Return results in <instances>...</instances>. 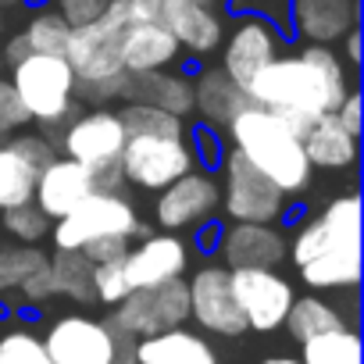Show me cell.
<instances>
[{
	"label": "cell",
	"instance_id": "obj_16",
	"mask_svg": "<svg viewBox=\"0 0 364 364\" xmlns=\"http://www.w3.org/2000/svg\"><path fill=\"white\" fill-rule=\"evenodd\" d=\"M54 157V143L36 132H15L0 139V211L33 204L40 168Z\"/></svg>",
	"mask_w": 364,
	"mask_h": 364
},
{
	"label": "cell",
	"instance_id": "obj_35",
	"mask_svg": "<svg viewBox=\"0 0 364 364\" xmlns=\"http://www.w3.org/2000/svg\"><path fill=\"white\" fill-rule=\"evenodd\" d=\"M125 261V257H122ZM122 261H104V264H93V304H104V307H114L122 304L132 286L125 279V264Z\"/></svg>",
	"mask_w": 364,
	"mask_h": 364
},
{
	"label": "cell",
	"instance_id": "obj_2",
	"mask_svg": "<svg viewBox=\"0 0 364 364\" xmlns=\"http://www.w3.org/2000/svg\"><path fill=\"white\" fill-rule=\"evenodd\" d=\"M286 257L311 293H353L360 286V197L343 193L304 218Z\"/></svg>",
	"mask_w": 364,
	"mask_h": 364
},
{
	"label": "cell",
	"instance_id": "obj_28",
	"mask_svg": "<svg viewBox=\"0 0 364 364\" xmlns=\"http://www.w3.org/2000/svg\"><path fill=\"white\" fill-rule=\"evenodd\" d=\"M50 254H43L36 243H11L0 247V307H18L22 282L47 264Z\"/></svg>",
	"mask_w": 364,
	"mask_h": 364
},
{
	"label": "cell",
	"instance_id": "obj_38",
	"mask_svg": "<svg viewBox=\"0 0 364 364\" xmlns=\"http://www.w3.org/2000/svg\"><path fill=\"white\" fill-rule=\"evenodd\" d=\"M50 300H54V279H50V257H47V264L36 268V272L22 282V289H18V307H43V304H50Z\"/></svg>",
	"mask_w": 364,
	"mask_h": 364
},
{
	"label": "cell",
	"instance_id": "obj_6",
	"mask_svg": "<svg viewBox=\"0 0 364 364\" xmlns=\"http://www.w3.org/2000/svg\"><path fill=\"white\" fill-rule=\"evenodd\" d=\"M222 211L229 222H250V225H282L289 215V197L264 178L250 161H243L232 146L222 157Z\"/></svg>",
	"mask_w": 364,
	"mask_h": 364
},
{
	"label": "cell",
	"instance_id": "obj_11",
	"mask_svg": "<svg viewBox=\"0 0 364 364\" xmlns=\"http://www.w3.org/2000/svg\"><path fill=\"white\" fill-rule=\"evenodd\" d=\"M61 154L79 161L82 168L97 171H114L122 146H125V129L114 107H86L79 111L65 132H61Z\"/></svg>",
	"mask_w": 364,
	"mask_h": 364
},
{
	"label": "cell",
	"instance_id": "obj_3",
	"mask_svg": "<svg viewBox=\"0 0 364 364\" xmlns=\"http://www.w3.org/2000/svg\"><path fill=\"white\" fill-rule=\"evenodd\" d=\"M225 132L232 139V150L243 161H250L264 178H272L286 197H296L311 186L314 168L304 154V139L268 107L247 104Z\"/></svg>",
	"mask_w": 364,
	"mask_h": 364
},
{
	"label": "cell",
	"instance_id": "obj_33",
	"mask_svg": "<svg viewBox=\"0 0 364 364\" xmlns=\"http://www.w3.org/2000/svg\"><path fill=\"white\" fill-rule=\"evenodd\" d=\"M0 364H54L47 357L43 336L33 328H8L0 332Z\"/></svg>",
	"mask_w": 364,
	"mask_h": 364
},
{
	"label": "cell",
	"instance_id": "obj_50",
	"mask_svg": "<svg viewBox=\"0 0 364 364\" xmlns=\"http://www.w3.org/2000/svg\"><path fill=\"white\" fill-rule=\"evenodd\" d=\"M26 4H33V8H43V4H50V0H26Z\"/></svg>",
	"mask_w": 364,
	"mask_h": 364
},
{
	"label": "cell",
	"instance_id": "obj_10",
	"mask_svg": "<svg viewBox=\"0 0 364 364\" xmlns=\"http://www.w3.org/2000/svg\"><path fill=\"white\" fill-rule=\"evenodd\" d=\"M279 54H286V36L279 26H272L268 18L257 15H236V22L225 29L222 36V72L236 82V86H250L254 75L272 65Z\"/></svg>",
	"mask_w": 364,
	"mask_h": 364
},
{
	"label": "cell",
	"instance_id": "obj_47",
	"mask_svg": "<svg viewBox=\"0 0 364 364\" xmlns=\"http://www.w3.org/2000/svg\"><path fill=\"white\" fill-rule=\"evenodd\" d=\"M257 364H300V357H282V353H275V357H264V360H257Z\"/></svg>",
	"mask_w": 364,
	"mask_h": 364
},
{
	"label": "cell",
	"instance_id": "obj_4",
	"mask_svg": "<svg viewBox=\"0 0 364 364\" xmlns=\"http://www.w3.org/2000/svg\"><path fill=\"white\" fill-rule=\"evenodd\" d=\"M8 82L22 100L29 122H40L43 129H61L82 111L75 97V72L65 54H29L11 65Z\"/></svg>",
	"mask_w": 364,
	"mask_h": 364
},
{
	"label": "cell",
	"instance_id": "obj_20",
	"mask_svg": "<svg viewBox=\"0 0 364 364\" xmlns=\"http://www.w3.org/2000/svg\"><path fill=\"white\" fill-rule=\"evenodd\" d=\"M90 193H97V178H93V171L82 168L79 161L65 157V154H61V157L54 154V157L40 168L33 204H36L50 222H58V218L72 215Z\"/></svg>",
	"mask_w": 364,
	"mask_h": 364
},
{
	"label": "cell",
	"instance_id": "obj_43",
	"mask_svg": "<svg viewBox=\"0 0 364 364\" xmlns=\"http://www.w3.org/2000/svg\"><path fill=\"white\" fill-rule=\"evenodd\" d=\"M193 232H197V250H204V254H215V250H218V243H222V232H225V225H222L218 218H208V222H204V225H197Z\"/></svg>",
	"mask_w": 364,
	"mask_h": 364
},
{
	"label": "cell",
	"instance_id": "obj_51",
	"mask_svg": "<svg viewBox=\"0 0 364 364\" xmlns=\"http://www.w3.org/2000/svg\"><path fill=\"white\" fill-rule=\"evenodd\" d=\"M0 33H4V8H0Z\"/></svg>",
	"mask_w": 364,
	"mask_h": 364
},
{
	"label": "cell",
	"instance_id": "obj_21",
	"mask_svg": "<svg viewBox=\"0 0 364 364\" xmlns=\"http://www.w3.org/2000/svg\"><path fill=\"white\" fill-rule=\"evenodd\" d=\"M289 240L279 225H250V222H229L218 243L222 264L232 268H279L286 261Z\"/></svg>",
	"mask_w": 364,
	"mask_h": 364
},
{
	"label": "cell",
	"instance_id": "obj_12",
	"mask_svg": "<svg viewBox=\"0 0 364 364\" xmlns=\"http://www.w3.org/2000/svg\"><path fill=\"white\" fill-rule=\"evenodd\" d=\"M218 208H222V186H218L215 171L193 168L157 193L154 222H157V229L182 236V232L204 225L208 218H215Z\"/></svg>",
	"mask_w": 364,
	"mask_h": 364
},
{
	"label": "cell",
	"instance_id": "obj_1",
	"mask_svg": "<svg viewBox=\"0 0 364 364\" xmlns=\"http://www.w3.org/2000/svg\"><path fill=\"white\" fill-rule=\"evenodd\" d=\"M357 86V75L343 65L336 47L304 43L293 54H279L247 86L250 104L279 114L300 139L321 114H332L339 100Z\"/></svg>",
	"mask_w": 364,
	"mask_h": 364
},
{
	"label": "cell",
	"instance_id": "obj_30",
	"mask_svg": "<svg viewBox=\"0 0 364 364\" xmlns=\"http://www.w3.org/2000/svg\"><path fill=\"white\" fill-rule=\"evenodd\" d=\"M300 364H360V336L353 325L300 343Z\"/></svg>",
	"mask_w": 364,
	"mask_h": 364
},
{
	"label": "cell",
	"instance_id": "obj_42",
	"mask_svg": "<svg viewBox=\"0 0 364 364\" xmlns=\"http://www.w3.org/2000/svg\"><path fill=\"white\" fill-rule=\"evenodd\" d=\"M332 114L343 122V129H346V132H353V136L360 139V90H357V86L339 100V107H336Z\"/></svg>",
	"mask_w": 364,
	"mask_h": 364
},
{
	"label": "cell",
	"instance_id": "obj_24",
	"mask_svg": "<svg viewBox=\"0 0 364 364\" xmlns=\"http://www.w3.org/2000/svg\"><path fill=\"white\" fill-rule=\"evenodd\" d=\"M250 104L247 90L236 86L218 65H208L197 72L193 79V114L200 118V125L211 129H229V122Z\"/></svg>",
	"mask_w": 364,
	"mask_h": 364
},
{
	"label": "cell",
	"instance_id": "obj_19",
	"mask_svg": "<svg viewBox=\"0 0 364 364\" xmlns=\"http://www.w3.org/2000/svg\"><path fill=\"white\" fill-rule=\"evenodd\" d=\"M65 61L72 65L75 82H100V79L125 75L114 26L104 15L97 22H86V26H75L72 29L68 47H65Z\"/></svg>",
	"mask_w": 364,
	"mask_h": 364
},
{
	"label": "cell",
	"instance_id": "obj_40",
	"mask_svg": "<svg viewBox=\"0 0 364 364\" xmlns=\"http://www.w3.org/2000/svg\"><path fill=\"white\" fill-rule=\"evenodd\" d=\"M111 0H50V8L75 29V26H86V22H97L104 11H107Z\"/></svg>",
	"mask_w": 364,
	"mask_h": 364
},
{
	"label": "cell",
	"instance_id": "obj_48",
	"mask_svg": "<svg viewBox=\"0 0 364 364\" xmlns=\"http://www.w3.org/2000/svg\"><path fill=\"white\" fill-rule=\"evenodd\" d=\"M22 4H26V0H0V8H4V11L8 8H22Z\"/></svg>",
	"mask_w": 364,
	"mask_h": 364
},
{
	"label": "cell",
	"instance_id": "obj_8",
	"mask_svg": "<svg viewBox=\"0 0 364 364\" xmlns=\"http://www.w3.org/2000/svg\"><path fill=\"white\" fill-rule=\"evenodd\" d=\"M104 18L114 26L118 36V50H122V65L125 72H157V68H175L182 61V47L175 43V36L157 22L146 18L143 11H136L129 0H111Z\"/></svg>",
	"mask_w": 364,
	"mask_h": 364
},
{
	"label": "cell",
	"instance_id": "obj_31",
	"mask_svg": "<svg viewBox=\"0 0 364 364\" xmlns=\"http://www.w3.org/2000/svg\"><path fill=\"white\" fill-rule=\"evenodd\" d=\"M118 118H122L125 136H171V139H186V118L168 114V111L150 107V104H129V100H122Z\"/></svg>",
	"mask_w": 364,
	"mask_h": 364
},
{
	"label": "cell",
	"instance_id": "obj_45",
	"mask_svg": "<svg viewBox=\"0 0 364 364\" xmlns=\"http://www.w3.org/2000/svg\"><path fill=\"white\" fill-rule=\"evenodd\" d=\"M33 50H29V43H26V36L22 33H15L4 47H0V58H4V65H18L22 58H29Z\"/></svg>",
	"mask_w": 364,
	"mask_h": 364
},
{
	"label": "cell",
	"instance_id": "obj_13",
	"mask_svg": "<svg viewBox=\"0 0 364 364\" xmlns=\"http://www.w3.org/2000/svg\"><path fill=\"white\" fill-rule=\"evenodd\" d=\"M236 307L254 332H275L282 328L289 304H293V282L279 268H232L229 272Z\"/></svg>",
	"mask_w": 364,
	"mask_h": 364
},
{
	"label": "cell",
	"instance_id": "obj_7",
	"mask_svg": "<svg viewBox=\"0 0 364 364\" xmlns=\"http://www.w3.org/2000/svg\"><path fill=\"white\" fill-rule=\"evenodd\" d=\"M190 321V286L186 279H171L161 286L132 289L122 304L111 307L107 325L129 339H146L164 328H178Z\"/></svg>",
	"mask_w": 364,
	"mask_h": 364
},
{
	"label": "cell",
	"instance_id": "obj_46",
	"mask_svg": "<svg viewBox=\"0 0 364 364\" xmlns=\"http://www.w3.org/2000/svg\"><path fill=\"white\" fill-rule=\"evenodd\" d=\"M129 4H132L136 11H143L146 18H157V22H161V15H164V8H168V0H129Z\"/></svg>",
	"mask_w": 364,
	"mask_h": 364
},
{
	"label": "cell",
	"instance_id": "obj_18",
	"mask_svg": "<svg viewBox=\"0 0 364 364\" xmlns=\"http://www.w3.org/2000/svg\"><path fill=\"white\" fill-rule=\"evenodd\" d=\"M360 26V0H289L286 29L318 47H339V40Z\"/></svg>",
	"mask_w": 364,
	"mask_h": 364
},
{
	"label": "cell",
	"instance_id": "obj_25",
	"mask_svg": "<svg viewBox=\"0 0 364 364\" xmlns=\"http://www.w3.org/2000/svg\"><path fill=\"white\" fill-rule=\"evenodd\" d=\"M136 364H218V353L204 339V332L178 325L136 339Z\"/></svg>",
	"mask_w": 364,
	"mask_h": 364
},
{
	"label": "cell",
	"instance_id": "obj_22",
	"mask_svg": "<svg viewBox=\"0 0 364 364\" xmlns=\"http://www.w3.org/2000/svg\"><path fill=\"white\" fill-rule=\"evenodd\" d=\"M161 26L175 36V43L182 50L197 54V58L215 54L222 47V36H225L222 11L211 4H200V0H168Z\"/></svg>",
	"mask_w": 364,
	"mask_h": 364
},
{
	"label": "cell",
	"instance_id": "obj_44",
	"mask_svg": "<svg viewBox=\"0 0 364 364\" xmlns=\"http://www.w3.org/2000/svg\"><path fill=\"white\" fill-rule=\"evenodd\" d=\"M339 43H343V54H339V58H343V65L357 75V68H360V26H357V29H350Z\"/></svg>",
	"mask_w": 364,
	"mask_h": 364
},
{
	"label": "cell",
	"instance_id": "obj_27",
	"mask_svg": "<svg viewBox=\"0 0 364 364\" xmlns=\"http://www.w3.org/2000/svg\"><path fill=\"white\" fill-rule=\"evenodd\" d=\"M346 314L339 311V304L325 300L321 293H304V296H293L289 304V314L282 321V328L296 339V343H307L314 336H325V332H336V328H346Z\"/></svg>",
	"mask_w": 364,
	"mask_h": 364
},
{
	"label": "cell",
	"instance_id": "obj_9",
	"mask_svg": "<svg viewBox=\"0 0 364 364\" xmlns=\"http://www.w3.org/2000/svg\"><path fill=\"white\" fill-rule=\"evenodd\" d=\"M193 168H197L193 146L186 139H171V136H125V146L118 157L122 178L146 193H161L164 186H171L175 178H182Z\"/></svg>",
	"mask_w": 364,
	"mask_h": 364
},
{
	"label": "cell",
	"instance_id": "obj_23",
	"mask_svg": "<svg viewBox=\"0 0 364 364\" xmlns=\"http://www.w3.org/2000/svg\"><path fill=\"white\" fill-rule=\"evenodd\" d=\"M122 100L129 104H150L168 114L190 118L193 114V79L175 68H157V72H132L125 82Z\"/></svg>",
	"mask_w": 364,
	"mask_h": 364
},
{
	"label": "cell",
	"instance_id": "obj_41",
	"mask_svg": "<svg viewBox=\"0 0 364 364\" xmlns=\"http://www.w3.org/2000/svg\"><path fill=\"white\" fill-rule=\"evenodd\" d=\"M129 247H132V240H125V236H111V240H97V243L82 247L79 254H86L93 264H104V261H122V257L129 254Z\"/></svg>",
	"mask_w": 364,
	"mask_h": 364
},
{
	"label": "cell",
	"instance_id": "obj_14",
	"mask_svg": "<svg viewBox=\"0 0 364 364\" xmlns=\"http://www.w3.org/2000/svg\"><path fill=\"white\" fill-rule=\"evenodd\" d=\"M186 286H190V318L197 321L200 332H211V336H222V339H236V336L247 332V321L236 307L225 264L197 268L193 279H186Z\"/></svg>",
	"mask_w": 364,
	"mask_h": 364
},
{
	"label": "cell",
	"instance_id": "obj_34",
	"mask_svg": "<svg viewBox=\"0 0 364 364\" xmlns=\"http://www.w3.org/2000/svg\"><path fill=\"white\" fill-rule=\"evenodd\" d=\"M0 215H4L8 236L18 240V243H40L43 236H50V225H54L36 204H18V208L0 211Z\"/></svg>",
	"mask_w": 364,
	"mask_h": 364
},
{
	"label": "cell",
	"instance_id": "obj_49",
	"mask_svg": "<svg viewBox=\"0 0 364 364\" xmlns=\"http://www.w3.org/2000/svg\"><path fill=\"white\" fill-rule=\"evenodd\" d=\"M200 4H211V8H225V0H200Z\"/></svg>",
	"mask_w": 364,
	"mask_h": 364
},
{
	"label": "cell",
	"instance_id": "obj_5",
	"mask_svg": "<svg viewBox=\"0 0 364 364\" xmlns=\"http://www.w3.org/2000/svg\"><path fill=\"white\" fill-rule=\"evenodd\" d=\"M146 232L150 229L136 215L132 200H125L122 193H107V190L90 193L72 215H65L50 225L54 250H82V247H90L97 240H111V236L143 240Z\"/></svg>",
	"mask_w": 364,
	"mask_h": 364
},
{
	"label": "cell",
	"instance_id": "obj_15",
	"mask_svg": "<svg viewBox=\"0 0 364 364\" xmlns=\"http://www.w3.org/2000/svg\"><path fill=\"white\" fill-rule=\"evenodd\" d=\"M54 364H114V328L90 314H61L43 336Z\"/></svg>",
	"mask_w": 364,
	"mask_h": 364
},
{
	"label": "cell",
	"instance_id": "obj_32",
	"mask_svg": "<svg viewBox=\"0 0 364 364\" xmlns=\"http://www.w3.org/2000/svg\"><path fill=\"white\" fill-rule=\"evenodd\" d=\"M22 36H26V43H29L33 54H65L68 36H72V26L50 4H43V8L33 11V18H29V26H26Z\"/></svg>",
	"mask_w": 364,
	"mask_h": 364
},
{
	"label": "cell",
	"instance_id": "obj_26",
	"mask_svg": "<svg viewBox=\"0 0 364 364\" xmlns=\"http://www.w3.org/2000/svg\"><path fill=\"white\" fill-rule=\"evenodd\" d=\"M304 154H307L311 168L350 171V168L357 164L360 139H357L353 132H346L336 114H321V118L311 122V129L304 132Z\"/></svg>",
	"mask_w": 364,
	"mask_h": 364
},
{
	"label": "cell",
	"instance_id": "obj_39",
	"mask_svg": "<svg viewBox=\"0 0 364 364\" xmlns=\"http://www.w3.org/2000/svg\"><path fill=\"white\" fill-rule=\"evenodd\" d=\"M225 8H229L232 15H257V18H268L272 26L286 29L289 0H225Z\"/></svg>",
	"mask_w": 364,
	"mask_h": 364
},
{
	"label": "cell",
	"instance_id": "obj_52",
	"mask_svg": "<svg viewBox=\"0 0 364 364\" xmlns=\"http://www.w3.org/2000/svg\"><path fill=\"white\" fill-rule=\"evenodd\" d=\"M0 68H4V58H0Z\"/></svg>",
	"mask_w": 364,
	"mask_h": 364
},
{
	"label": "cell",
	"instance_id": "obj_37",
	"mask_svg": "<svg viewBox=\"0 0 364 364\" xmlns=\"http://www.w3.org/2000/svg\"><path fill=\"white\" fill-rule=\"evenodd\" d=\"M26 125H29V114H26L22 100L15 97V90H11L8 79H0V139L22 132Z\"/></svg>",
	"mask_w": 364,
	"mask_h": 364
},
{
	"label": "cell",
	"instance_id": "obj_36",
	"mask_svg": "<svg viewBox=\"0 0 364 364\" xmlns=\"http://www.w3.org/2000/svg\"><path fill=\"white\" fill-rule=\"evenodd\" d=\"M225 150H229V146L222 143V132H218V129H211V125H197V129H193V157H197V168L218 171Z\"/></svg>",
	"mask_w": 364,
	"mask_h": 364
},
{
	"label": "cell",
	"instance_id": "obj_17",
	"mask_svg": "<svg viewBox=\"0 0 364 364\" xmlns=\"http://www.w3.org/2000/svg\"><path fill=\"white\" fill-rule=\"evenodd\" d=\"M125 279L132 289L161 286L171 279H182L190 268V243L178 232H146L136 247L125 254Z\"/></svg>",
	"mask_w": 364,
	"mask_h": 364
},
{
	"label": "cell",
	"instance_id": "obj_29",
	"mask_svg": "<svg viewBox=\"0 0 364 364\" xmlns=\"http://www.w3.org/2000/svg\"><path fill=\"white\" fill-rule=\"evenodd\" d=\"M50 279H54V296H65L72 304H93V261L86 254L54 250Z\"/></svg>",
	"mask_w": 364,
	"mask_h": 364
}]
</instances>
